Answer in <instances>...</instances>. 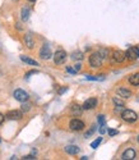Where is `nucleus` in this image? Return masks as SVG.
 <instances>
[{
  "label": "nucleus",
  "mask_w": 139,
  "mask_h": 160,
  "mask_svg": "<svg viewBox=\"0 0 139 160\" xmlns=\"http://www.w3.org/2000/svg\"><path fill=\"white\" fill-rule=\"evenodd\" d=\"M121 118L128 123H134L138 119V114L135 112L130 110V109H124L122 113H121Z\"/></svg>",
  "instance_id": "obj_1"
},
{
  "label": "nucleus",
  "mask_w": 139,
  "mask_h": 160,
  "mask_svg": "<svg viewBox=\"0 0 139 160\" xmlns=\"http://www.w3.org/2000/svg\"><path fill=\"white\" fill-rule=\"evenodd\" d=\"M102 57L100 52H92L89 57V65L93 67V68H98V67L102 65Z\"/></svg>",
  "instance_id": "obj_2"
},
{
  "label": "nucleus",
  "mask_w": 139,
  "mask_h": 160,
  "mask_svg": "<svg viewBox=\"0 0 139 160\" xmlns=\"http://www.w3.org/2000/svg\"><path fill=\"white\" fill-rule=\"evenodd\" d=\"M13 96H14V99L17 100V101H21V102H24V101H27L28 100V94L24 91V90H21V88H18V90H16L14 91V94H13Z\"/></svg>",
  "instance_id": "obj_3"
},
{
  "label": "nucleus",
  "mask_w": 139,
  "mask_h": 160,
  "mask_svg": "<svg viewBox=\"0 0 139 160\" xmlns=\"http://www.w3.org/2000/svg\"><path fill=\"white\" fill-rule=\"evenodd\" d=\"M65 60H66V52H65L64 50H58V51L54 54V62H55V64L60 65V64H63Z\"/></svg>",
  "instance_id": "obj_4"
},
{
  "label": "nucleus",
  "mask_w": 139,
  "mask_h": 160,
  "mask_svg": "<svg viewBox=\"0 0 139 160\" xmlns=\"http://www.w3.org/2000/svg\"><path fill=\"white\" fill-rule=\"evenodd\" d=\"M125 58H128V60H135V59H138L139 58V55H138V49L137 48H134V46H130V48H128V50L125 51Z\"/></svg>",
  "instance_id": "obj_5"
},
{
  "label": "nucleus",
  "mask_w": 139,
  "mask_h": 160,
  "mask_svg": "<svg viewBox=\"0 0 139 160\" xmlns=\"http://www.w3.org/2000/svg\"><path fill=\"white\" fill-rule=\"evenodd\" d=\"M111 58H113L114 63H122L125 60V52L121 50H115L113 52V55H111Z\"/></svg>",
  "instance_id": "obj_6"
},
{
  "label": "nucleus",
  "mask_w": 139,
  "mask_h": 160,
  "mask_svg": "<svg viewBox=\"0 0 139 160\" xmlns=\"http://www.w3.org/2000/svg\"><path fill=\"white\" fill-rule=\"evenodd\" d=\"M69 127L73 131H82L84 128V123H83L80 119H72L70 123H69Z\"/></svg>",
  "instance_id": "obj_7"
},
{
  "label": "nucleus",
  "mask_w": 139,
  "mask_h": 160,
  "mask_svg": "<svg viewBox=\"0 0 139 160\" xmlns=\"http://www.w3.org/2000/svg\"><path fill=\"white\" fill-rule=\"evenodd\" d=\"M51 55H52V52H51V49H50L49 45H44L42 48H41V50H40V57L42 58V59L47 60V59L51 58Z\"/></svg>",
  "instance_id": "obj_8"
},
{
  "label": "nucleus",
  "mask_w": 139,
  "mask_h": 160,
  "mask_svg": "<svg viewBox=\"0 0 139 160\" xmlns=\"http://www.w3.org/2000/svg\"><path fill=\"white\" fill-rule=\"evenodd\" d=\"M97 99L96 98H91V99H87L86 101H84V104H83V106L82 108L84 109V110H91V109H93V108H96L97 106Z\"/></svg>",
  "instance_id": "obj_9"
},
{
  "label": "nucleus",
  "mask_w": 139,
  "mask_h": 160,
  "mask_svg": "<svg viewBox=\"0 0 139 160\" xmlns=\"http://www.w3.org/2000/svg\"><path fill=\"white\" fill-rule=\"evenodd\" d=\"M5 117L8 119H12V121H18V119L23 117V113L21 110H12V112H8Z\"/></svg>",
  "instance_id": "obj_10"
},
{
  "label": "nucleus",
  "mask_w": 139,
  "mask_h": 160,
  "mask_svg": "<svg viewBox=\"0 0 139 160\" xmlns=\"http://www.w3.org/2000/svg\"><path fill=\"white\" fill-rule=\"evenodd\" d=\"M135 156H137L135 150H133V149H127V150L122 152L121 159H122V160H132V159H135Z\"/></svg>",
  "instance_id": "obj_11"
},
{
  "label": "nucleus",
  "mask_w": 139,
  "mask_h": 160,
  "mask_svg": "<svg viewBox=\"0 0 139 160\" xmlns=\"http://www.w3.org/2000/svg\"><path fill=\"white\" fill-rule=\"evenodd\" d=\"M116 92H117V95L120 98H122V99H129L132 96V91L128 90V88H125V87H119Z\"/></svg>",
  "instance_id": "obj_12"
},
{
  "label": "nucleus",
  "mask_w": 139,
  "mask_h": 160,
  "mask_svg": "<svg viewBox=\"0 0 139 160\" xmlns=\"http://www.w3.org/2000/svg\"><path fill=\"white\" fill-rule=\"evenodd\" d=\"M24 44L28 49H33L35 48V40H33V36L32 33H27L24 35Z\"/></svg>",
  "instance_id": "obj_13"
},
{
  "label": "nucleus",
  "mask_w": 139,
  "mask_h": 160,
  "mask_svg": "<svg viewBox=\"0 0 139 160\" xmlns=\"http://www.w3.org/2000/svg\"><path fill=\"white\" fill-rule=\"evenodd\" d=\"M65 152L69 154V155H77L79 152V148L75 145H68L65 148Z\"/></svg>",
  "instance_id": "obj_14"
},
{
  "label": "nucleus",
  "mask_w": 139,
  "mask_h": 160,
  "mask_svg": "<svg viewBox=\"0 0 139 160\" xmlns=\"http://www.w3.org/2000/svg\"><path fill=\"white\" fill-rule=\"evenodd\" d=\"M21 60L24 62V63H27V64H30V65H35V67L38 65V62H36L35 59H31L28 57H26V55H21Z\"/></svg>",
  "instance_id": "obj_15"
},
{
  "label": "nucleus",
  "mask_w": 139,
  "mask_h": 160,
  "mask_svg": "<svg viewBox=\"0 0 139 160\" xmlns=\"http://www.w3.org/2000/svg\"><path fill=\"white\" fill-rule=\"evenodd\" d=\"M129 82H130L133 86H139V73L132 74L130 78H129Z\"/></svg>",
  "instance_id": "obj_16"
},
{
  "label": "nucleus",
  "mask_w": 139,
  "mask_h": 160,
  "mask_svg": "<svg viewBox=\"0 0 139 160\" xmlns=\"http://www.w3.org/2000/svg\"><path fill=\"white\" fill-rule=\"evenodd\" d=\"M22 19L23 21H27V19H28L30 18V8L28 7H23L22 8Z\"/></svg>",
  "instance_id": "obj_17"
},
{
  "label": "nucleus",
  "mask_w": 139,
  "mask_h": 160,
  "mask_svg": "<svg viewBox=\"0 0 139 160\" xmlns=\"http://www.w3.org/2000/svg\"><path fill=\"white\" fill-rule=\"evenodd\" d=\"M70 109H72V113L75 114V115H80V114H82V110H83L82 106H79V105H77V104H73Z\"/></svg>",
  "instance_id": "obj_18"
},
{
  "label": "nucleus",
  "mask_w": 139,
  "mask_h": 160,
  "mask_svg": "<svg viewBox=\"0 0 139 160\" xmlns=\"http://www.w3.org/2000/svg\"><path fill=\"white\" fill-rule=\"evenodd\" d=\"M83 58H84V57H83V54L80 51H77V52H73V54H72V59L73 60H82Z\"/></svg>",
  "instance_id": "obj_19"
},
{
  "label": "nucleus",
  "mask_w": 139,
  "mask_h": 160,
  "mask_svg": "<svg viewBox=\"0 0 139 160\" xmlns=\"http://www.w3.org/2000/svg\"><path fill=\"white\" fill-rule=\"evenodd\" d=\"M101 141H102V137H98L97 140H94V141L91 143V148H92V149H97V146L101 143Z\"/></svg>",
  "instance_id": "obj_20"
},
{
  "label": "nucleus",
  "mask_w": 139,
  "mask_h": 160,
  "mask_svg": "<svg viewBox=\"0 0 139 160\" xmlns=\"http://www.w3.org/2000/svg\"><path fill=\"white\" fill-rule=\"evenodd\" d=\"M113 101H114V104H115L116 106H125L124 101H122V100H120V99H117V98H114V99H113Z\"/></svg>",
  "instance_id": "obj_21"
},
{
  "label": "nucleus",
  "mask_w": 139,
  "mask_h": 160,
  "mask_svg": "<svg viewBox=\"0 0 139 160\" xmlns=\"http://www.w3.org/2000/svg\"><path fill=\"white\" fill-rule=\"evenodd\" d=\"M87 79H92V81H103L105 77H92V76H87Z\"/></svg>",
  "instance_id": "obj_22"
},
{
  "label": "nucleus",
  "mask_w": 139,
  "mask_h": 160,
  "mask_svg": "<svg viewBox=\"0 0 139 160\" xmlns=\"http://www.w3.org/2000/svg\"><path fill=\"white\" fill-rule=\"evenodd\" d=\"M107 133H108L110 137H113V136L117 135V129H107Z\"/></svg>",
  "instance_id": "obj_23"
},
{
  "label": "nucleus",
  "mask_w": 139,
  "mask_h": 160,
  "mask_svg": "<svg viewBox=\"0 0 139 160\" xmlns=\"http://www.w3.org/2000/svg\"><path fill=\"white\" fill-rule=\"evenodd\" d=\"M94 129H96V126H92V128H91V129H89V131L86 133V135H84V137H86V138H87V137H89V136L92 135V133L94 132Z\"/></svg>",
  "instance_id": "obj_24"
},
{
  "label": "nucleus",
  "mask_w": 139,
  "mask_h": 160,
  "mask_svg": "<svg viewBox=\"0 0 139 160\" xmlns=\"http://www.w3.org/2000/svg\"><path fill=\"white\" fill-rule=\"evenodd\" d=\"M98 124L100 126L105 124V115H98Z\"/></svg>",
  "instance_id": "obj_25"
},
{
  "label": "nucleus",
  "mask_w": 139,
  "mask_h": 160,
  "mask_svg": "<svg viewBox=\"0 0 139 160\" xmlns=\"http://www.w3.org/2000/svg\"><path fill=\"white\" fill-rule=\"evenodd\" d=\"M30 106H31L30 104H23V105H22V109H23V112H28V110L31 109Z\"/></svg>",
  "instance_id": "obj_26"
},
{
  "label": "nucleus",
  "mask_w": 139,
  "mask_h": 160,
  "mask_svg": "<svg viewBox=\"0 0 139 160\" xmlns=\"http://www.w3.org/2000/svg\"><path fill=\"white\" fill-rule=\"evenodd\" d=\"M80 68H82V64H80V63H77V64H74V68H73V69H74L75 72H78Z\"/></svg>",
  "instance_id": "obj_27"
},
{
  "label": "nucleus",
  "mask_w": 139,
  "mask_h": 160,
  "mask_svg": "<svg viewBox=\"0 0 139 160\" xmlns=\"http://www.w3.org/2000/svg\"><path fill=\"white\" fill-rule=\"evenodd\" d=\"M106 132H107V129L105 128V124L101 126V128H100V133H102V135H103V133H106Z\"/></svg>",
  "instance_id": "obj_28"
},
{
  "label": "nucleus",
  "mask_w": 139,
  "mask_h": 160,
  "mask_svg": "<svg viewBox=\"0 0 139 160\" xmlns=\"http://www.w3.org/2000/svg\"><path fill=\"white\" fill-rule=\"evenodd\" d=\"M66 71H68L69 73H73V74H75V73H77V72H75L73 68H70V67H68V68H66Z\"/></svg>",
  "instance_id": "obj_29"
},
{
  "label": "nucleus",
  "mask_w": 139,
  "mask_h": 160,
  "mask_svg": "<svg viewBox=\"0 0 139 160\" xmlns=\"http://www.w3.org/2000/svg\"><path fill=\"white\" fill-rule=\"evenodd\" d=\"M23 159H24V160H31V159H36V158L32 156V155H27V156H24Z\"/></svg>",
  "instance_id": "obj_30"
},
{
  "label": "nucleus",
  "mask_w": 139,
  "mask_h": 160,
  "mask_svg": "<svg viewBox=\"0 0 139 160\" xmlns=\"http://www.w3.org/2000/svg\"><path fill=\"white\" fill-rule=\"evenodd\" d=\"M4 122V115L2 114V113H0V124H2Z\"/></svg>",
  "instance_id": "obj_31"
},
{
  "label": "nucleus",
  "mask_w": 139,
  "mask_h": 160,
  "mask_svg": "<svg viewBox=\"0 0 139 160\" xmlns=\"http://www.w3.org/2000/svg\"><path fill=\"white\" fill-rule=\"evenodd\" d=\"M66 91V88H61V90H59V94H63V92H65Z\"/></svg>",
  "instance_id": "obj_32"
},
{
  "label": "nucleus",
  "mask_w": 139,
  "mask_h": 160,
  "mask_svg": "<svg viewBox=\"0 0 139 160\" xmlns=\"http://www.w3.org/2000/svg\"><path fill=\"white\" fill-rule=\"evenodd\" d=\"M28 2H31V3H35V2H36V0H28Z\"/></svg>",
  "instance_id": "obj_33"
},
{
  "label": "nucleus",
  "mask_w": 139,
  "mask_h": 160,
  "mask_svg": "<svg viewBox=\"0 0 139 160\" xmlns=\"http://www.w3.org/2000/svg\"><path fill=\"white\" fill-rule=\"evenodd\" d=\"M138 143H139V136H138Z\"/></svg>",
  "instance_id": "obj_34"
},
{
  "label": "nucleus",
  "mask_w": 139,
  "mask_h": 160,
  "mask_svg": "<svg viewBox=\"0 0 139 160\" xmlns=\"http://www.w3.org/2000/svg\"><path fill=\"white\" fill-rule=\"evenodd\" d=\"M138 55H139V49H138Z\"/></svg>",
  "instance_id": "obj_35"
},
{
  "label": "nucleus",
  "mask_w": 139,
  "mask_h": 160,
  "mask_svg": "<svg viewBox=\"0 0 139 160\" xmlns=\"http://www.w3.org/2000/svg\"><path fill=\"white\" fill-rule=\"evenodd\" d=\"M0 142H2V140H0Z\"/></svg>",
  "instance_id": "obj_36"
}]
</instances>
